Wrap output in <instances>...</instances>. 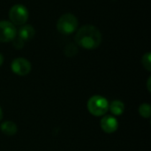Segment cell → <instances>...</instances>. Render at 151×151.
Listing matches in <instances>:
<instances>
[{
  "label": "cell",
  "instance_id": "obj_8",
  "mask_svg": "<svg viewBox=\"0 0 151 151\" xmlns=\"http://www.w3.org/2000/svg\"><path fill=\"white\" fill-rule=\"evenodd\" d=\"M35 35V30L31 25H23L18 31V37L24 42L32 39Z\"/></svg>",
  "mask_w": 151,
  "mask_h": 151
},
{
  "label": "cell",
  "instance_id": "obj_17",
  "mask_svg": "<svg viewBox=\"0 0 151 151\" xmlns=\"http://www.w3.org/2000/svg\"><path fill=\"white\" fill-rule=\"evenodd\" d=\"M2 119H3V111H2V108L0 107V122Z\"/></svg>",
  "mask_w": 151,
  "mask_h": 151
},
{
  "label": "cell",
  "instance_id": "obj_2",
  "mask_svg": "<svg viewBox=\"0 0 151 151\" xmlns=\"http://www.w3.org/2000/svg\"><path fill=\"white\" fill-rule=\"evenodd\" d=\"M87 108L91 115L102 117L109 111V102L104 96L95 95L88 99Z\"/></svg>",
  "mask_w": 151,
  "mask_h": 151
},
{
  "label": "cell",
  "instance_id": "obj_3",
  "mask_svg": "<svg viewBox=\"0 0 151 151\" xmlns=\"http://www.w3.org/2000/svg\"><path fill=\"white\" fill-rule=\"evenodd\" d=\"M79 21L75 15L65 13L59 17L57 21V29L62 35H71L78 29Z\"/></svg>",
  "mask_w": 151,
  "mask_h": 151
},
{
  "label": "cell",
  "instance_id": "obj_10",
  "mask_svg": "<svg viewBox=\"0 0 151 151\" xmlns=\"http://www.w3.org/2000/svg\"><path fill=\"white\" fill-rule=\"evenodd\" d=\"M109 111L112 116H120L125 111V104L120 100H114L109 104Z\"/></svg>",
  "mask_w": 151,
  "mask_h": 151
},
{
  "label": "cell",
  "instance_id": "obj_14",
  "mask_svg": "<svg viewBox=\"0 0 151 151\" xmlns=\"http://www.w3.org/2000/svg\"><path fill=\"white\" fill-rule=\"evenodd\" d=\"M12 42H13V45H14V47H15L16 49H18V50L21 49V48L24 46V44H25V42H24L23 40H21L20 38L17 37V36L12 40Z\"/></svg>",
  "mask_w": 151,
  "mask_h": 151
},
{
  "label": "cell",
  "instance_id": "obj_16",
  "mask_svg": "<svg viewBox=\"0 0 151 151\" xmlns=\"http://www.w3.org/2000/svg\"><path fill=\"white\" fill-rule=\"evenodd\" d=\"M3 63H4V56L0 53V66L3 65Z\"/></svg>",
  "mask_w": 151,
  "mask_h": 151
},
{
  "label": "cell",
  "instance_id": "obj_7",
  "mask_svg": "<svg viewBox=\"0 0 151 151\" xmlns=\"http://www.w3.org/2000/svg\"><path fill=\"white\" fill-rule=\"evenodd\" d=\"M100 127L104 133L113 134L119 128V121L112 115H104L100 121Z\"/></svg>",
  "mask_w": 151,
  "mask_h": 151
},
{
  "label": "cell",
  "instance_id": "obj_6",
  "mask_svg": "<svg viewBox=\"0 0 151 151\" xmlns=\"http://www.w3.org/2000/svg\"><path fill=\"white\" fill-rule=\"evenodd\" d=\"M11 69L13 73L19 76H25L31 72L32 65L24 58H17L12 60L11 64Z\"/></svg>",
  "mask_w": 151,
  "mask_h": 151
},
{
  "label": "cell",
  "instance_id": "obj_13",
  "mask_svg": "<svg viewBox=\"0 0 151 151\" xmlns=\"http://www.w3.org/2000/svg\"><path fill=\"white\" fill-rule=\"evenodd\" d=\"M77 53V48L73 44H69L65 49V54L68 57H73Z\"/></svg>",
  "mask_w": 151,
  "mask_h": 151
},
{
  "label": "cell",
  "instance_id": "obj_15",
  "mask_svg": "<svg viewBox=\"0 0 151 151\" xmlns=\"http://www.w3.org/2000/svg\"><path fill=\"white\" fill-rule=\"evenodd\" d=\"M150 81H151V77H149V79H148V90H149V92H150L151 91Z\"/></svg>",
  "mask_w": 151,
  "mask_h": 151
},
{
  "label": "cell",
  "instance_id": "obj_5",
  "mask_svg": "<svg viewBox=\"0 0 151 151\" xmlns=\"http://www.w3.org/2000/svg\"><path fill=\"white\" fill-rule=\"evenodd\" d=\"M17 36L15 26L8 20L0 21V42H9Z\"/></svg>",
  "mask_w": 151,
  "mask_h": 151
},
{
  "label": "cell",
  "instance_id": "obj_12",
  "mask_svg": "<svg viewBox=\"0 0 151 151\" xmlns=\"http://www.w3.org/2000/svg\"><path fill=\"white\" fill-rule=\"evenodd\" d=\"M150 57H151L150 52H148V53H146V54H144V55H143L142 59V63L143 67H144L147 71H149V72H150L151 71Z\"/></svg>",
  "mask_w": 151,
  "mask_h": 151
},
{
  "label": "cell",
  "instance_id": "obj_1",
  "mask_svg": "<svg viewBox=\"0 0 151 151\" xmlns=\"http://www.w3.org/2000/svg\"><path fill=\"white\" fill-rule=\"evenodd\" d=\"M74 40L76 44L84 50H95L101 45L103 36L95 26L84 25L77 30Z\"/></svg>",
  "mask_w": 151,
  "mask_h": 151
},
{
  "label": "cell",
  "instance_id": "obj_4",
  "mask_svg": "<svg viewBox=\"0 0 151 151\" xmlns=\"http://www.w3.org/2000/svg\"><path fill=\"white\" fill-rule=\"evenodd\" d=\"M28 17V11L23 4H14L9 10V19L14 26L24 25L27 21Z\"/></svg>",
  "mask_w": 151,
  "mask_h": 151
},
{
  "label": "cell",
  "instance_id": "obj_9",
  "mask_svg": "<svg viewBox=\"0 0 151 151\" xmlns=\"http://www.w3.org/2000/svg\"><path fill=\"white\" fill-rule=\"evenodd\" d=\"M1 132L7 136H13L18 132L17 125L12 121H4L0 125Z\"/></svg>",
  "mask_w": 151,
  "mask_h": 151
},
{
  "label": "cell",
  "instance_id": "obj_11",
  "mask_svg": "<svg viewBox=\"0 0 151 151\" xmlns=\"http://www.w3.org/2000/svg\"><path fill=\"white\" fill-rule=\"evenodd\" d=\"M139 114L144 119H150L151 116V106L149 104H142L139 107Z\"/></svg>",
  "mask_w": 151,
  "mask_h": 151
}]
</instances>
